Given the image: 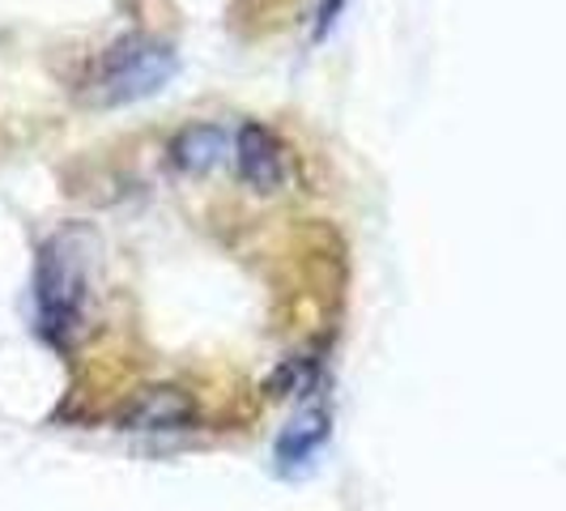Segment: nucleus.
I'll list each match as a JSON object with an SVG mask.
<instances>
[{"instance_id": "obj_1", "label": "nucleus", "mask_w": 566, "mask_h": 511, "mask_svg": "<svg viewBox=\"0 0 566 511\" xmlns=\"http://www.w3.org/2000/svg\"><path fill=\"white\" fill-rule=\"evenodd\" d=\"M90 255H94V234L85 227L56 230L43 252H39V278H34V303L39 320L52 337H69L77 328L90 299Z\"/></svg>"}, {"instance_id": "obj_2", "label": "nucleus", "mask_w": 566, "mask_h": 511, "mask_svg": "<svg viewBox=\"0 0 566 511\" xmlns=\"http://www.w3.org/2000/svg\"><path fill=\"white\" fill-rule=\"evenodd\" d=\"M179 60L167 43L158 39H145L133 34L124 43H115L107 56L98 60V73H94V90L90 98L98 107H124V103H142L149 94H158L163 85L175 77Z\"/></svg>"}, {"instance_id": "obj_3", "label": "nucleus", "mask_w": 566, "mask_h": 511, "mask_svg": "<svg viewBox=\"0 0 566 511\" xmlns=\"http://www.w3.org/2000/svg\"><path fill=\"white\" fill-rule=\"evenodd\" d=\"M234 163L243 184H252L255 192H273L285 184V154L277 137L260 124H243L239 137H234Z\"/></svg>"}, {"instance_id": "obj_4", "label": "nucleus", "mask_w": 566, "mask_h": 511, "mask_svg": "<svg viewBox=\"0 0 566 511\" xmlns=\"http://www.w3.org/2000/svg\"><path fill=\"white\" fill-rule=\"evenodd\" d=\"M197 418V405L184 388H145L142 397L124 409V426L128 430H145V435H167V430H188Z\"/></svg>"}, {"instance_id": "obj_5", "label": "nucleus", "mask_w": 566, "mask_h": 511, "mask_svg": "<svg viewBox=\"0 0 566 511\" xmlns=\"http://www.w3.org/2000/svg\"><path fill=\"white\" fill-rule=\"evenodd\" d=\"M227 145L230 137L218 124H188L170 142V158H175V167L188 170V175H205V170H213L227 158Z\"/></svg>"}, {"instance_id": "obj_6", "label": "nucleus", "mask_w": 566, "mask_h": 511, "mask_svg": "<svg viewBox=\"0 0 566 511\" xmlns=\"http://www.w3.org/2000/svg\"><path fill=\"white\" fill-rule=\"evenodd\" d=\"M328 439V414L324 409H303L294 423L285 426V435L277 439V460L282 469H294V465H307L319 444Z\"/></svg>"}]
</instances>
